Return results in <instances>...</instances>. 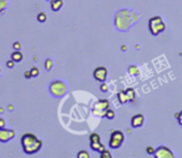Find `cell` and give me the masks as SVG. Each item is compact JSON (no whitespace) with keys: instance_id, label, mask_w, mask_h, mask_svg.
<instances>
[{"instance_id":"6da1fadb","label":"cell","mask_w":182,"mask_h":158,"mask_svg":"<svg viewBox=\"0 0 182 158\" xmlns=\"http://www.w3.org/2000/svg\"><path fill=\"white\" fill-rule=\"evenodd\" d=\"M21 146L23 151L26 155H34L38 153L43 147V141L38 140V137L33 133H25L21 137Z\"/></svg>"},{"instance_id":"7a4b0ae2","label":"cell","mask_w":182,"mask_h":158,"mask_svg":"<svg viewBox=\"0 0 182 158\" xmlns=\"http://www.w3.org/2000/svg\"><path fill=\"white\" fill-rule=\"evenodd\" d=\"M149 30L150 32L154 35V36H157L160 35L161 32H164L166 30V25L162 20L161 16L156 15V16H152L150 20H149Z\"/></svg>"},{"instance_id":"3957f363","label":"cell","mask_w":182,"mask_h":158,"mask_svg":"<svg viewBox=\"0 0 182 158\" xmlns=\"http://www.w3.org/2000/svg\"><path fill=\"white\" fill-rule=\"evenodd\" d=\"M49 90H50V92H51L53 96H55V97H63L68 92V86H66V84L64 81L55 80V81H53L50 84Z\"/></svg>"},{"instance_id":"277c9868","label":"cell","mask_w":182,"mask_h":158,"mask_svg":"<svg viewBox=\"0 0 182 158\" xmlns=\"http://www.w3.org/2000/svg\"><path fill=\"white\" fill-rule=\"evenodd\" d=\"M130 15H129V11L127 10H124V11H120L117 12L116 17H115V24L117 26L119 30H127L130 27Z\"/></svg>"},{"instance_id":"5b68a950","label":"cell","mask_w":182,"mask_h":158,"mask_svg":"<svg viewBox=\"0 0 182 158\" xmlns=\"http://www.w3.org/2000/svg\"><path fill=\"white\" fill-rule=\"evenodd\" d=\"M109 108H110V101L109 100H99V101L95 102V105L92 107V112H94L95 116L105 117Z\"/></svg>"},{"instance_id":"8992f818","label":"cell","mask_w":182,"mask_h":158,"mask_svg":"<svg viewBox=\"0 0 182 158\" xmlns=\"http://www.w3.org/2000/svg\"><path fill=\"white\" fill-rule=\"evenodd\" d=\"M125 141V136L121 131H112L111 132V136H110V140H109V146L110 148H114V150H117L122 146Z\"/></svg>"},{"instance_id":"52a82bcc","label":"cell","mask_w":182,"mask_h":158,"mask_svg":"<svg viewBox=\"0 0 182 158\" xmlns=\"http://www.w3.org/2000/svg\"><path fill=\"white\" fill-rule=\"evenodd\" d=\"M90 147L95 152H102L105 151V146L101 143V137L99 133H92L90 136Z\"/></svg>"},{"instance_id":"ba28073f","label":"cell","mask_w":182,"mask_h":158,"mask_svg":"<svg viewBox=\"0 0 182 158\" xmlns=\"http://www.w3.org/2000/svg\"><path fill=\"white\" fill-rule=\"evenodd\" d=\"M154 156L156 158H175L174 152H172L169 147H166V146H160V147H157V148L155 150Z\"/></svg>"},{"instance_id":"9c48e42d","label":"cell","mask_w":182,"mask_h":158,"mask_svg":"<svg viewBox=\"0 0 182 158\" xmlns=\"http://www.w3.org/2000/svg\"><path fill=\"white\" fill-rule=\"evenodd\" d=\"M94 79L96 81H99L100 84L101 82H105L106 79H107V69L104 67V66H99L94 70Z\"/></svg>"},{"instance_id":"30bf717a","label":"cell","mask_w":182,"mask_h":158,"mask_svg":"<svg viewBox=\"0 0 182 158\" xmlns=\"http://www.w3.org/2000/svg\"><path fill=\"white\" fill-rule=\"evenodd\" d=\"M13 138H15V131L14 130H6L5 127L0 128V142L6 143Z\"/></svg>"},{"instance_id":"8fae6325","label":"cell","mask_w":182,"mask_h":158,"mask_svg":"<svg viewBox=\"0 0 182 158\" xmlns=\"http://www.w3.org/2000/svg\"><path fill=\"white\" fill-rule=\"evenodd\" d=\"M144 122H145V116L142 113H137L131 118V127H134V128L142 127Z\"/></svg>"},{"instance_id":"7c38bea8","label":"cell","mask_w":182,"mask_h":158,"mask_svg":"<svg viewBox=\"0 0 182 158\" xmlns=\"http://www.w3.org/2000/svg\"><path fill=\"white\" fill-rule=\"evenodd\" d=\"M64 5V0H50V7L53 11H59Z\"/></svg>"},{"instance_id":"4fadbf2b","label":"cell","mask_w":182,"mask_h":158,"mask_svg":"<svg viewBox=\"0 0 182 158\" xmlns=\"http://www.w3.org/2000/svg\"><path fill=\"white\" fill-rule=\"evenodd\" d=\"M23 59H24V56L20 50H14L11 52V60H14L15 62H20V61H23Z\"/></svg>"},{"instance_id":"5bb4252c","label":"cell","mask_w":182,"mask_h":158,"mask_svg":"<svg viewBox=\"0 0 182 158\" xmlns=\"http://www.w3.org/2000/svg\"><path fill=\"white\" fill-rule=\"evenodd\" d=\"M125 92H126V96H127L129 101H134L136 98V92H135L134 89H127V90H125Z\"/></svg>"},{"instance_id":"9a60e30c","label":"cell","mask_w":182,"mask_h":158,"mask_svg":"<svg viewBox=\"0 0 182 158\" xmlns=\"http://www.w3.org/2000/svg\"><path fill=\"white\" fill-rule=\"evenodd\" d=\"M117 97H119V101L121 102V105H125V103H127V102H129V98H127V96H126V92H125V91L119 92Z\"/></svg>"},{"instance_id":"2e32d148","label":"cell","mask_w":182,"mask_h":158,"mask_svg":"<svg viewBox=\"0 0 182 158\" xmlns=\"http://www.w3.org/2000/svg\"><path fill=\"white\" fill-rule=\"evenodd\" d=\"M129 74L132 75V76H139L140 75V70H139V67L136 65H131L129 67Z\"/></svg>"},{"instance_id":"e0dca14e","label":"cell","mask_w":182,"mask_h":158,"mask_svg":"<svg viewBox=\"0 0 182 158\" xmlns=\"http://www.w3.org/2000/svg\"><path fill=\"white\" fill-rule=\"evenodd\" d=\"M53 67H54V61H53L51 59H46V60H45V69H46L48 71H51Z\"/></svg>"},{"instance_id":"ac0fdd59","label":"cell","mask_w":182,"mask_h":158,"mask_svg":"<svg viewBox=\"0 0 182 158\" xmlns=\"http://www.w3.org/2000/svg\"><path fill=\"white\" fill-rule=\"evenodd\" d=\"M105 117H106L107 120H114V118L116 117V113H115V111H114V110L109 108V110H107V112H106V115H105Z\"/></svg>"},{"instance_id":"d6986e66","label":"cell","mask_w":182,"mask_h":158,"mask_svg":"<svg viewBox=\"0 0 182 158\" xmlns=\"http://www.w3.org/2000/svg\"><path fill=\"white\" fill-rule=\"evenodd\" d=\"M76 157L78 158H91V156H90V153H89L88 151L83 150V151H80V152L76 155Z\"/></svg>"},{"instance_id":"ffe728a7","label":"cell","mask_w":182,"mask_h":158,"mask_svg":"<svg viewBox=\"0 0 182 158\" xmlns=\"http://www.w3.org/2000/svg\"><path fill=\"white\" fill-rule=\"evenodd\" d=\"M46 19H48V16H46V14H45L44 11L38 14V21H39V22H45Z\"/></svg>"},{"instance_id":"44dd1931","label":"cell","mask_w":182,"mask_h":158,"mask_svg":"<svg viewBox=\"0 0 182 158\" xmlns=\"http://www.w3.org/2000/svg\"><path fill=\"white\" fill-rule=\"evenodd\" d=\"M6 6H8V0H0V14L5 11Z\"/></svg>"},{"instance_id":"7402d4cb","label":"cell","mask_w":182,"mask_h":158,"mask_svg":"<svg viewBox=\"0 0 182 158\" xmlns=\"http://www.w3.org/2000/svg\"><path fill=\"white\" fill-rule=\"evenodd\" d=\"M30 72H31V76H33V77H38V76L40 75V71H39L38 67H31Z\"/></svg>"},{"instance_id":"603a6c76","label":"cell","mask_w":182,"mask_h":158,"mask_svg":"<svg viewBox=\"0 0 182 158\" xmlns=\"http://www.w3.org/2000/svg\"><path fill=\"white\" fill-rule=\"evenodd\" d=\"M100 157L101 158H112V156H111V153L109 152V151H102L101 153H100Z\"/></svg>"},{"instance_id":"cb8c5ba5","label":"cell","mask_w":182,"mask_h":158,"mask_svg":"<svg viewBox=\"0 0 182 158\" xmlns=\"http://www.w3.org/2000/svg\"><path fill=\"white\" fill-rule=\"evenodd\" d=\"M100 90H101L102 92H107V91H109V85L105 84V82H101V85H100Z\"/></svg>"},{"instance_id":"d4e9b609","label":"cell","mask_w":182,"mask_h":158,"mask_svg":"<svg viewBox=\"0 0 182 158\" xmlns=\"http://www.w3.org/2000/svg\"><path fill=\"white\" fill-rule=\"evenodd\" d=\"M175 117L177 118V121H179V125L182 126V111L181 112H177L176 115H175Z\"/></svg>"},{"instance_id":"484cf974","label":"cell","mask_w":182,"mask_h":158,"mask_svg":"<svg viewBox=\"0 0 182 158\" xmlns=\"http://www.w3.org/2000/svg\"><path fill=\"white\" fill-rule=\"evenodd\" d=\"M21 42H19V41H15L14 42V45H13V47H14V50H21Z\"/></svg>"},{"instance_id":"4316f807","label":"cell","mask_w":182,"mask_h":158,"mask_svg":"<svg viewBox=\"0 0 182 158\" xmlns=\"http://www.w3.org/2000/svg\"><path fill=\"white\" fill-rule=\"evenodd\" d=\"M14 66H15V61H14V60L6 61V67H8V69H13Z\"/></svg>"},{"instance_id":"83f0119b","label":"cell","mask_w":182,"mask_h":158,"mask_svg":"<svg viewBox=\"0 0 182 158\" xmlns=\"http://www.w3.org/2000/svg\"><path fill=\"white\" fill-rule=\"evenodd\" d=\"M146 153H147V155H154V153H155V148L147 147V148H146Z\"/></svg>"},{"instance_id":"f1b7e54d","label":"cell","mask_w":182,"mask_h":158,"mask_svg":"<svg viewBox=\"0 0 182 158\" xmlns=\"http://www.w3.org/2000/svg\"><path fill=\"white\" fill-rule=\"evenodd\" d=\"M6 126V121L5 118H0V128H4Z\"/></svg>"},{"instance_id":"f546056e","label":"cell","mask_w":182,"mask_h":158,"mask_svg":"<svg viewBox=\"0 0 182 158\" xmlns=\"http://www.w3.org/2000/svg\"><path fill=\"white\" fill-rule=\"evenodd\" d=\"M24 75H25V79H30V77H33V76H31L30 70H29V71H25V74H24Z\"/></svg>"},{"instance_id":"4dcf8cb0","label":"cell","mask_w":182,"mask_h":158,"mask_svg":"<svg viewBox=\"0 0 182 158\" xmlns=\"http://www.w3.org/2000/svg\"><path fill=\"white\" fill-rule=\"evenodd\" d=\"M0 75H1V69H0Z\"/></svg>"},{"instance_id":"1f68e13d","label":"cell","mask_w":182,"mask_h":158,"mask_svg":"<svg viewBox=\"0 0 182 158\" xmlns=\"http://www.w3.org/2000/svg\"><path fill=\"white\" fill-rule=\"evenodd\" d=\"M46 1H50V0H46Z\"/></svg>"}]
</instances>
